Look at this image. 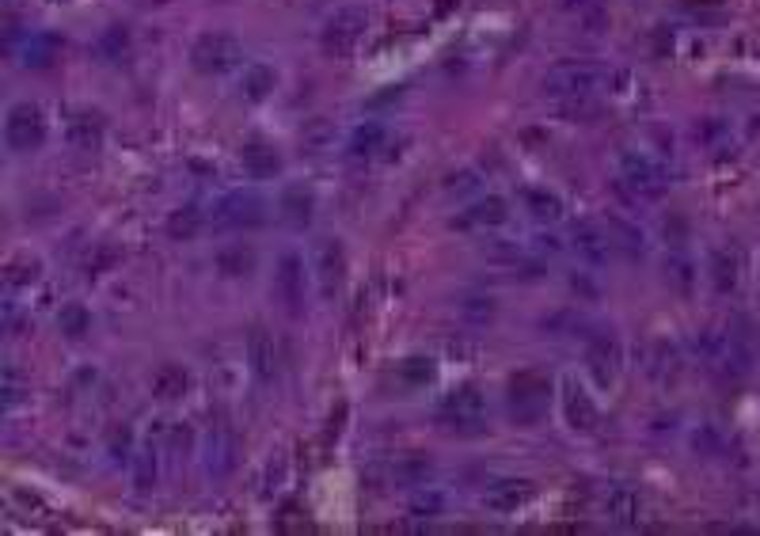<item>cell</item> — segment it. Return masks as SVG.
<instances>
[{"label":"cell","instance_id":"obj_1","mask_svg":"<svg viewBox=\"0 0 760 536\" xmlns=\"http://www.w3.org/2000/svg\"><path fill=\"white\" fill-rule=\"evenodd\" d=\"M608 73L597 61H559L544 73V96L548 99H593L605 92Z\"/></svg>","mask_w":760,"mask_h":536},{"label":"cell","instance_id":"obj_2","mask_svg":"<svg viewBox=\"0 0 760 536\" xmlns=\"http://www.w3.org/2000/svg\"><path fill=\"white\" fill-rule=\"evenodd\" d=\"M240 61H244V46L236 42V35H228V31H206V35H198V42L190 46V65H194L202 77H225Z\"/></svg>","mask_w":760,"mask_h":536},{"label":"cell","instance_id":"obj_3","mask_svg":"<svg viewBox=\"0 0 760 536\" xmlns=\"http://www.w3.org/2000/svg\"><path fill=\"white\" fill-rule=\"evenodd\" d=\"M696 350H700V358L711 365L715 373H726V377H745L749 365H753L749 346L741 343L734 331H700Z\"/></svg>","mask_w":760,"mask_h":536},{"label":"cell","instance_id":"obj_4","mask_svg":"<svg viewBox=\"0 0 760 536\" xmlns=\"http://www.w3.org/2000/svg\"><path fill=\"white\" fill-rule=\"evenodd\" d=\"M437 422L453 434H464V438H475L487 430V403L475 388H456L449 392L441 407H437Z\"/></svg>","mask_w":760,"mask_h":536},{"label":"cell","instance_id":"obj_5","mask_svg":"<svg viewBox=\"0 0 760 536\" xmlns=\"http://www.w3.org/2000/svg\"><path fill=\"white\" fill-rule=\"evenodd\" d=\"M4 141H8L12 153H35V149H42V141H46V115H42V107L31 103V99L12 103L8 115H4Z\"/></svg>","mask_w":760,"mask_h":536},{"label":"cell","instance_id":"obj_6","mask_svg":"<svg viewBox=\"0 0 760 536\" xmlns=\"http://www.w3.org/2000/svg\"><path fill=\"white\" fill-rule=\"evenodd\" d=\"M620 183H624L635 198H646V202L662 198L665 187H669L662 168L646 153H635V149H624V153H620Z\"/></svg>","mask_w":760,"mask_h":536},{"label":"cell","instance_id":"obj_7","mask_svg":"<svg viewBox=\"0 0 760 536\" xmlns=\"http://www.w3.org/2000/svg\"><path fill=\"white\" fill-rule=\"evenodd\" d=\"M365 27H369L365 8L346 4V8H339L331 20L323 23V31H320L323 50H327V54H350V50L361 42V35H365Z\"/></svg>","mask_w":760,"mask_h":536},{"label":"cell","instance_id":"obj_8","mask_svg":"<svg viewBox=\"0 0 760 536\" xmlns=\"http://www.w3.org/2000/svg\"><path fill=\"white\" fill-rule=\"evenodd\" d=\"M548 396H551V381L548 377H540V373H517L510 381V415L517 422H536L544 415V407H548Z\"/></svg>","mask_w":760,"mask_h":536},{"label":"cell","instance_id":"obj_9","mask_svg":"<svg viewBox=\"0 0 760 536\" xmlns=\"http://www.w3.org/2000/svg\"><path fill=\"white\" fill-rule=\"evenodd\" d=\"M266 221V202L255 191H232L213 206L217 229H255Z\"/></svg>","mask_w":760,"mask_h":536},{"label":"cell","instance_id":"obj_10","mask_svg":"<svg viewBox=\"0 0 760 536\" xmlns=\"http://www.w3.org/2000/svg\"><path fill=\"white\" fill-rule=\"evenodd\" d=\"M312 270H316V282H320L323 297H335L342 289V278H346V251H342V240H331V236L316 240V248H312Z\"/></svg>","mask_w":760,"mask_h":536},{"label":"cell","instance_id":"obj_11","mask_svg":"<svg viewBox=\"0 0 760 536\" xmlns=\"http://www.w3.org/2000/svg\"><path fill=\"white\" fill-rule=\"evenodd\" d=\"M570 248L578 251V255L586 259L589 267H605L608 259L616 255V244H612L608 229L593 225V221H582V225H574V232H570Z\"/></svg>","mask_w":760,"mask_h":536},{"label":"cell","instance_id":"obj_12","mask_svg":"<svg viewBox=\"0 0 760 536\" xmlns=\"http://www.w3.org/2000/svg\"><path fill=\"white\" fill-rule=\"evenodd\" d=\"M274 293L282 297V305L289 312H301L304 308V263L301 255L285 251L278 259V270H274Z\"/></svg>","mask_w":760,"mask_h":536},{"label":"cell","instance_id":"obj_13","mask_svg":"<svg viewBox=\"0 0 760 536\" xmlns=\"http://www.w3.org/2000/svg\"><path fill=\"white\" fill-rule=\"evenodd\" d=\"M247 362H251V373L259 384H270L278 377V343L266 327H251L247 331Z\"/></svg>","mask_w":760,"mask_h":536},{"label":"cell","instance_id":"obj_14","mask_svg":"<svg viewBox=\"0 0 760 536\" xmlns=\"http://www.w3.org/2000/svg\"><path fill=\"white\" fill-rule=\"evenodd\" d=\"M312 213H316V194L304 183H289L278 198V217H282L289 229H304L312 225Z\"/></svg>","mask_w":760,"mask_h":536},{"label":"cell","instance_id":"obj_15","mask_svg":"<svg viewBox=\"0 0 760 536\" xmlns=\"http://www.w3.org/2000/svg\"><path fill=\"white\" fill-rule=\"evenodd\" d=\"M240 164H244V172L251 179H274V175L282 172V153L270 145V141H259V137H251L240 145Z\"/></svg>","mask_w":760,"mask_h":536},{"label":"cell","instance_id":"obj_16","mask_svg":"<svg viewBox=\"0 0 760 536\" xmlns=\"http://www.w3.org/2000/svg\"><path fill=\"white\" fill-rule=\"evenodd\" d=\"M236 453H240L236 438H232L228 430H213V434L206 438V449H202V457H206V472L213 479L232 476V468H236Z\"/></svg>","mask_w":760,"mask_h":536},{"label":"cell","instance_id":"obj_17","mask_svg":"<svg viewBox=\"0 0 760 536\" xmlns=\"http://www.w3.org/2000/svg\"><path fill=\"white\" fill-rule=\"evenodd\" d=\"M586 362L593 369V377L597 384H612L616 381V373H620V346L612 335H597V339H589V350H586Z\"/></svg>","mask_w":760,"mask_h":536},{"label":"cell","instance_id":"obj_18","mask_svg":"<svg viewBox=\"0 0 760 536\" xmlns=\"http://www.w3.org/2000/svg\"><path fill=\"white\" fill-rule=\"evenodd\" d=\"M506 217H510L506 198L487 194V198H479L475 206H468L464 217H456V225H460V229H498V225H506Z\"/></svg>","mask_w":760,"mask_h":536},{"label":"cell","instance_id":"obj_19","mask_svg":"<svg viewBox=\"0 0 760 536\" xmlns=\"http://www.w3.org/2000/svg\"><path fill=\"white\" fill-rule=\"evenodd\" d=\"M639 510H643V502H639V491L631 487V483H612L605 495V514L608 521H616V525H635L639 521Z\"/></svg>","mask_w":760,"mask_h":536},{"label":"cell","instance_id":"obj_20","mask_svg":"<svg viewBox=\"0 0 760 536\" xmlns=\"http://www.w3.org/2000/svg\"><path fill=\"white\" fill-rule=\"evenodd\" d=\"M529 495H532V487L525 479H498V483L487 487L483 502H487V510H494V514H513L517 506H525Z\"/></svg>","mask_w":760,"mask_h":536},{"label":"cell","instance_id":"obj_21","mask_svg":"<svg viewBox=\"0 0 760 536\" xmlns=\"http://www.w3.org/2000/svg\"><path fill=\"white\" fill-rule=\"evenodd\" d=\"M384 145H388V126L384 122H361L346 141V153L354 160H373L377 153H384Z\"/></svg>","mask_w":760,"mask_h":536},{"label":"cell","instance_id":"obj_22","mask_svg":"<svg viewBox=\"0 0 760 536\" xmlns=\"http://www.w3.org/2000/svg\"><path fill=\"white\" fill-rule=\"evenodd\" d=\"M563 415H567L570 430H582V434L597 426V407L574 381H567V388H563Z\"/></svg>","mask_w":760,"mask_h":536},{"label":"cell","instance_id":"obj_23","mask_svg":"<svg viewBox=\"0 0 760 536\" xmlns=\"http://www.w3.org/2000/svg\"><path fill=\"white\" fill-rule=\"evenodd\" d=\"M57 54H61V39H57L54 31H35L23 42V65L27 69H50Z\"/></svg>","mask_w":760,"mask_h":536},{"label":"cell","instance_id":"obj_24","mask_svg":"<svg viewBox=\"0 0 760 536\" xmlns=\"http://www.w3.org/2000/svg\"><path fill=\"white\" fill-rule=\"evenodd\" d=\"M65 134H69V145H73V149L95 153V149L103 145V118L92 115V111H80V115H73Z\"/></svg>","mask_w":760,"mask_h":536},{"label":"cell","instance_id":"obj_25","mask_svg":"<svg viewBox=\"0 0 760 536\" xmlns=\"http://www.w3.org/2000/svg\"><path fill=\"white\" fill-rule=\"evenodd\" d=\"M274 84H278V73L263 65V61H251L244 73H240V96L247 103H263L270 92H274Z\"/></svg>","mask_w":760,"mask_h":536},{"label":"cell","instance_id":"obj_26","mask_svg":"<svg viewBox=\"0 0 760 536\" xmlns=\"http://www.w3.org/2000/svg\"><path fill=\"white\" fill-rule=\"evenodd\" d=\"M187 384H190L187 369H183V365H175V362H168V365H160V369L152 373V396H156V400H164V403H171V400H179V396L187 392Z\"/></svg>","mask_w":760,"mask_h":536},{"label":"cell","instance_id":"obj_27","mask_svg":"<svg viewBox=\"0 0 760 536\" xmlns=\"http://www.w3.org/2000/svg\"><path fill=\"white\" fill-rule=\"evenodd\" d=\"M168 236L171 240H179V244H187V240H194V236H202V229H206V213L198 210V206H179V210H171L168 213Z\"/></svg>","mask_w":760,"mask_h":536},{"label":"cell","instance_id":"obj_28","mask_svg":"<svg viewBox=\"0 0 760 536\" xmlns=\"http://www.w3.org/2000/svg\"><path fill=\"white\" fill-rule=\"evenodd\" d=\"M217 274L221 278H247L255 270V251L244 248V244H228V248L217 251Z\"/></svg>","mask_w":760,"mask_h":536},{"label":"cell","instance_id":"obj_29","mask_svg":"<svg viewBox=\"0 0 760 536\" xmlns=\"http://www.w3.org/2000/svg\"><path fill=\"white\" fill-rule=\"evenodd\" d=\"M126 54H130V31H126V23H111V27L95 39V58L114 65V61H122Z\"/></svg>","mask_w":760,"mask_h":536},{"label":"cell","instance_id":"obj_30","mask_svg":"<svg viewBox=\"0 0 760 536\" xmlns=\"http://www.w3.org/2000/svg\"><path fill=\"white\" fill-rule=\"evenodd\" d=\"M521 202H525V210H529L536 221H559V217H563L559 194L540 191V187H525V191H521Z\"/></svg>","mask_w":760,"mask_h":536},{"label":"cell","instance_id":"obj_31","mask_svg":"<svg viewBox=\"0 0 760 536\" xmlns=\"http://www.w3.org/2000/svg\"><path fill=\"white\" fill-rule=\"evenodd\" d=\"M711 282L719 293H730L738 286V255L730 248H715L711 251Z\"/></svg>","mask_w":760,"mask_h":536},{"label":"cell","instance_id":"obj_32","mask_svg":"<svg viewBox=\"0 0 760 536\" xmlns=\"http://www.w3.org/2000/svg\"><path fill=\"white\" fill-rule=\"evenodd\" d=\"M57 331L65 335V339H84L88 331H92V312L80 305V301H69V305L61 308V316H57Z\"/></svg>","mask_w":760,"mask_h":536},{"label":"cell","instance_id":"obj_33","mask_svg":"<svg viewBox=\"0 0 760 536\" xmlns=\"http://www.w3.org/2000/svg\"><path fill=\"white\" fill-rule=\"evenodd\" d=\"M608 236H612V244L620 251H627V255H643V244H646V236L639 225H631V221H624V217H608Z\"/></svg>","mask_w":760,"mask_h":536},{"label":"cell","instance_id":"obj_34","mask_svg":"<svg viewBox=\"0 0 760 536\" xmlns=\"http://www.w3.org/2000/svg\"><path fill=\"white\" fill-rule=\"evenodd\" d=\"M441 510H445V495L434 491V487H426V491H418V495L411 498V510H407V514L415 517V521H426V517H437Z\"/></svg>","mask_w":760,"mask_h":536},{"label":"cell","instance_id":"obj_35","mask_svg":"<svg viewBox=\"0 0 760 536\" xmlns=\"http://www.w3.org/2000/svg\"><path fill=\"white\" fill-rule=\"evenodd\" d=\"M399 377L407 384H430L434 381V362L430 358H407L399 365Z\"/></svg>","mask_w":760,"mask_h":536},{"label":"cell","instance_id":"obj_36","mask_svg":"<svg viewBox=\"0 0 760 536\" xmlns=\"http://www.w3.org/2000/svg\"><path fill=\"white\" fill-rule=\"evenodd\" d=\"M426 476H430V460H422V457H403L399 460V468H396L399 483H411V487H418Z\"/></svg>","mask_w":760,"mask_h":536},{"label":"cell","instance_id":"obj_37","mask_svg":"<svg viewBox=\"0 0 760 536\" xmlns=\"http://www.w3.org/2000/svg\"><path fill=\"white\" fill-rule=\"evenodd\" d=\"M327 141H331V126H327L323 118H316L312 126H304V134H301V145H304V149L320 153V149H327Z\"/></svg>","mask_w":760,"mask_h":536},{"label":"cell","instance_id":"obj_38","mask_svg":"<svg viewBox=\"0 0 760 536\" xmlns=\"http://www.w3.org/2000/svg\"><path fill=\"white\" fill-rule=\"evenodd\" d=\"M35 278H38L35 259H12L8 263V286H31Z\"/></svg>","mask_w":760,"mask_h":536},{"label":"cell","instance_id":"obj_39","mask_svg":"<svg viewBox=\"0 0 760 536\" xmlns=\"http://www.w3.org/2000/svg\"><path fill=\"white\" fill-rule=\"evenodd\" d=\"M114 259H118V251L107 248V244H99L95 255H88V274H103L107 267H114Z\"/></svg>","mask_w":760,"mask_h":536},{"label":"cell","instance_id":"obj_40","mask_svg":"<svg viewBox=\"0 0 760 536\" xmlns=\"http://www.w3.org/2000/svg\"><path fill=\"white\" fill-rule=\"evenodd\" d=\"M152 479H156V464H152V453H141V457H137V491H149Z\"/></svg>","mask_w":760,"mask_h":536},{"label":"cell","instance_id":"obj_41","mask_svg":"<svg viewBox=\"0 0 760 536\" xmlns=\"http://www.w3.org/2000/svg\"><path fill=\"white\" fill-rule=\"evenodd\" d=\"M559 4H563V8H574V4H586V0H559Z\"/></svg>","mask_w":760,"mask_h":536},{"label":"cell","instance_id":"obj_42","mask_svg":"<svg viewBox=\"0 0 760 536\" xmlns=\"http://www.w3.org/2000/svg\"><path fill=\"white\" fill-rule=\"evenodd\" d=\"M141 4H152V8H160V4H171V0H141Z\"/></svg>","mask_w":760,"mask_h":536}]
</instances>
